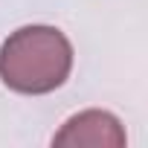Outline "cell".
Segmentation results:
<instances>
[{"instance_id": "1", "label": "cell", "mask_w": 148, "mask_h": 148, "mask_svg": "<svg viewBox=\"0 0 148 148\" xmlns=\"http://www.w3.org/2000/svg\"><path fill=\"white\" fill-rule=\"evenodd\" d=\"M70 70L73 47L55 26H21L0 47V79L15 93H52L70 79Z\"/></svg>"}, {"instance_id": "2", "label": "cell", "mask_w": 148, "mask_h": 148, "mask_svg": "<svg viewBox=\"0 0 148 148\" xmlns=\"http://www.w3.org/2000/svg\"><path fill=\"white\" fill-rule=\"evenodd\" d=\"M52 145H93V148H125V131L108 110H84L64 122L52 136Z\"/></svg>"}]
</instances>
